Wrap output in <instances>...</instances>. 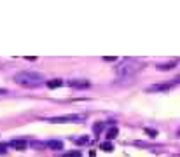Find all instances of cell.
<instances>
[{
	"mask_svg": "<svg viewBox=\"0 0 180 157\" xmlns=\"http://www.w3.org/2000/svg\"><path fill=\"white\" fill-rule=\"evenodd\" d=\"M14 82L19 84V86H25V87H35V86H40L44 82V75L38 73V72H19L14 75Z\"/></svg>",
	"mask_w": 180,
	"mask_h": 157,
	"instance_id": "1",
	"label": "cell"
},
{
	"mask_svg": "<svg viewBox=\"0 0 180 157\" xmlns=\"http://www.w3.org/2000/svg\"><path fill=\"white\" fill-rule=\"evenodd\" d=\"M140 68H142V63H140V61L133 60V58H128V60H122L119 65H117L115 72H117L119 77H131L133 73H137Z\"/></svg>",
	"mask_w": 180,
	"mask_h": 157,
	"instance_id": "2",
	"label": "cell"
},
{
	"mask_svg": "<svg viewBox=\"0 0 180 157\" xmlns=\"http://www.w3.org/2000/svg\"><path fill=\"white\" fill-rule=\"evenodd\" d=\"M84 119H86V115H82V114H66V115H58V117H49L47 122L63 124V122H81Z\"/></svg>",
	"mask_w": 180,
	"mask_h": 157,
	"instance_id": "3",
	"label": "cell"
},
{
	"mask_svg": "<svg viewBox=\"0 0 180 157\" xmlns=\"http://www.w3.org/2000/svg\"><path fill=\"white\" fill-rule=\"evenodd\" d=\"M11 147L12 148H16V150H25V148L28 147V141L26 140H12Z\"/></svg>",
	"mask_w": 180,
	"mask_h": 157,
	"instance_id": "4",
	"label": "cell"
},
{
	"mask_svg": "<svg viewBox=\"0 0 180 157\" xmlns=\"http://www.w3.org/2000/svg\"><path fill=\"white\" fill-rule=\"evenodd\" d=\"M72 87H79V89H84V87H89V82L87 80H70L68 82Z\"/></svg>",
	"mask_w": 180,
	"mask_h": 157,
	"instance_id": "5",
	"label": "cell"
},
{
	"mask_svg": "<svg viewBox=\"0 0 180 157\" xmlns=\"http://www.w3.org/2000/svg\"><path fill=\"white\" fill-rule=\"evenodd\" d=\"M46 145L51 147V148H54V150H61V148H63V143H61L60 140H51V141H47Z\"/></svg>",
	"mask_w": 180,
	"mask_h": 157,
	"instance_id": "6",
	"label": "cell"
},
{
	"mask_svg": "<svg viewBox=\"0 0 180 157\" xmlns=\"http://www.w3.org/2000/svg\"><path fill=\"white\" fill-rule=\"evenodd\" d=\"M46 84H47V87H49V89H54V87H60L61 84H63V82H61L60 79H53V80L46 82Z\"/></svg>",
	"mask_w": 180,
	"mask_h": 157,
	"instance_id": "7",
	"label": "cell"
},
{
	"mask_svg": "<svg viewBox=\"0 0 180 157\" xmlns=\"http://www.w3.org/2000/svg\"><path fill=\"white\" fill-rule=\"evenodd\" d=\"M102 150H105V152H112L114 150V145H112V143H110V141H105V143H102Z\"/></svg>",
	"mask_w": 180,
	"mask_h": 157,
	"instance_id": "8",
	"label": "cell"
},
{
	"mask_svg": "<svg viewBox=\"0 0 180 157\" xmlns=\"http://www.w3.org/2000/svg\"><path fill=\"white\" fill-rule=\"evenodd\" d=\"M173 86V84H163V86H152L150 87V91H163V89H170V87Z\"/></svg>",
	"mask_w": 180,
	"mask_h": 157,
	"instance_id": "9",
	"label": "cell"
},
{
	"mask_svg": "<svg viewBox=\"0 0 180 157\" xmlns=\"http://www.w3.org/2000/svg\"><path fill=\"white\" fill-rule=\"evenodd\" d=\"M117 133H119V131H117V128H112V129L107 133V138H109V140H114L115 136H117Z\"/></svg>",
	"mask_w": 180,
	"mask_h": 157,
	"instance_id": "10",
	"label": "cell"
},
{
	"mask_svg": "<svg viewBox=\"0 0 180 157\" xmlns=\"http://www.w3.org/2000/svg\"><path fill=\"white\" fill-rule=\"evenodd\" d=\"M63 157H81V152H66Z\"/></svg>",
	"mask_w": 180,
	"mask_h": 157,
	"instance_id": "11",
	"label": "cell"
},
{
	"mask_svg": "<svg viewBox=\"0 0 180 157\" xmlns=\"http://www.w3.org/2000/svg\"><path fill=\"white\" fill-rule=\"evenodd\" d=\"M93 129H94V133H100V131L103 129V124H102V122H100V124H96V126H94Z\"/></svg>",
	"mask_w": 180,
	"mask_h": 157,
	"instance_id": "12",
	"label": "cell"
},
{
	"mask_svg": "<svg viewBox=\"0 0 180 157\" xmlns=\"http://www.w3.org/2000/svg\"><path fill=\"white\" fill-rule=\"evenodd\" d=\"M175 65H177V63H170V65H163V66H161V70H168V68H173Z\"/></svg>",
	"mask_w": 180,
	"mask_h": 157,
	"instance_id": "13",
	"label": "cell"
},
{
	"mask_svg": "<svg viewBox=\"0 0 180 157\" xmlns=\"http://www.w3.org/2000/svg\"><path fill=\"white\" fill-rule=\"evenodd\" d=\"M105 61H117V58H112V56H105Z\"/></svg>",
	"mask_w": 180,
	"mask_h": 157,
	"instance_id": "14",
	"label": "cell"
},
{
	"mask_svg": "<svg viewBox=\"0 0 180 157\" xmlns=\"http://www.w3.org/2000/svg\"><path fill=\"white\" fill-rule=\"evenodd\" d=\"M75 141L77 143H87L89 140H87V138H79V140H75Z\"/></svg>",
	"mask_w": 180,
	"mask_h": 157,
	"instance_id": "15",
	"label": "cell"
},
{
	"mask_svg": "<svg viewBox=\"0 0 180 157\" xmlns=\"http://www.w3.org/2000/svg\"><path fill=\"white\" fill-rule=\"evenodd\" d=\"M145 131H147L150 136H156V135H158V133H156V131H152V129H145Z\"/></svg>",
	"mask_w": 180,
	"mask_h": 157,
	"instance_id": "16",
	"label": "cell"
},
{
	"mask_svg": "<svg viewBox=\"0 0 180 157\" xmlns=\"http://www.w3.org/2000/svg\"><path fill=\"white\" fill-rule=\"evenodd\" d=\"M0 154H6V145H4V143L0 145Z\"/></svg>",
	"mask_w": 180,
	"mask_h": 157,
	"instance_id": "17",
	"label": "cell"
},
{
	"mask_svg": "<svg viewBox=\"0 0 180 157\" xmlns=\"http://www.w3.org/2000/svg\"><path fill=\"white\" fill-rule=\"evenodd\" d=\"M4 92H6V89H0V94H4Z\"/></svg>",
	"mask_w": 180,
	"mask_h": 157,
	"instance_id": "18",
	"label": "cell"
}]
</instances>
